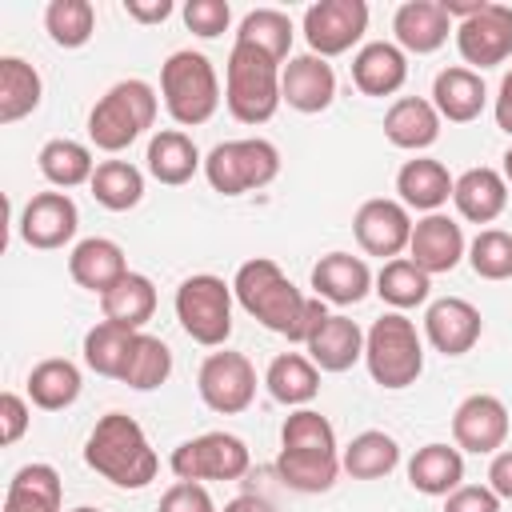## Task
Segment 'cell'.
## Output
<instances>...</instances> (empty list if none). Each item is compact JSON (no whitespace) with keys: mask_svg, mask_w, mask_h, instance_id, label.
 Returning <instances> with one entry per match:
<instances>
[{"mask_svg":"<svg viewBox=\"0 0 512 512\" xmlns=\"http://www.w3.org/2000/svg\"><path fill=\"white\" fill-rule=\"evenodd\" d=\"M276 472L292 492H304V496L328 492L336 484L344 468H340L336 428L328 424V416H320L316 408H296L284 416Z\"/></svg>","mask_w":512,"mask_h":512,"instance_id":"cell-1","label":"cell"},{"mask_svg":"<svg viewBox=\"0 0 512 512\" xmlns=\"http://www.w3.org/2000/svg\"><path fill=\"white\" fill-rule=\"evenodd\" d=\"M84 464L116 488H144L160 472L156 448L128 412H108L96 420L84 444Z\"/></svg>","mask_w":512,"mask_h":512,"instance_id":"cell-2","label":"cell"},{"mask_svg":"<svg viewBox=\"0 0 512 512\" xmlns=\"http://www.w3.org/2000/svg\"><path fill=\"white\" fill-rule=\"evenodd\" d=\"M232 296H236V304H240L252 320H260L268 332L288 336V344H292L308 296L280 272L276 260H268V256L244 260V264L236 268V276H232Z\"/></svg>","mask_w":512,"mask_h":512,"instance_id":"cell-3","label":"cell"},{"mask_svg":"<svg viewBox=\"0 0 512 512\" xmlns=\"http://www.w3.org/2000/svg\"><path fill=\"white\" fill-rule=\"evenodd\" d=\"M160 96L180 128L208 124L220 108V76L204 52L180 48L160 64Z\"/></svg>","mask_w":512,"mask_h":512,"instance_id":"cell-4","label":"cell"},{"mask_svg":"<svg viewBox=\"0 0 512 512\" xmlns=\"http://www.w3.org/2000/svg\"><path fill=\"white\" fill-rule=\"evenodd\" d=\"M224 104L240 124H268L280 100V64L260 48L232 44L224 64Z\"/></svg>","mask_w":512,"mask_h":512,"instance_id":"cell-5","label":"cell"},{"mask_svg":"<svg viewBox=\"0 0 512 512\" xmlns=\"http://www.w3.org/2000/svg\"><path fill=\"white\" fill-rule=\"evenodd\" d=\"M364 364L368 376L388 392L416 384L424 372V340L416 324L404 312H384L380 320H372V328L364 332Z\"/></svg>","mask_w":512,"mask_h":512,"instance_id":"cell-6","label":"cell"},{"mask_svg":"<svg viewBox=\"0 0 512 512\" xmlns=\"http://www.w3.org/2000/svg\"><path fill=\"white\" fill-rule=\"evenodd\" d=\"M156 120V92L148 80H120L112 84L88 112V140L100 152H124L140 140Z\"/></svg>","mask_w":512,"mask_h":512,"instance_id":"cell-7","label":"cell"},{"mask_svg":"<svg viewBox=\"0 0 512 512\" xmlns=\"http://www.w3.org/2000/svg\"><path fill=\"white\" fill-rule=\"evenodd\" d=\"M204 176H208L212 192L244 196V192L268 188L280 176V152L272 140H260V136L224 140L204 156Z\"/></svg>","mask_w":512,"mask_h":512,"instance_id":"cell-8","label":"cell"},{"mask_svg":"<svg viewBox=\"0 0 512 512\" xmlns=\"http://www.w3.org/2000/svg\"><path fill=\"white\" fill-rule=\"evenodd\" d=\"M176 320L196 344L224 348L232 336V284H224L212 272H196V276L180 280Z\"/></svg>","mask_w":512,"mask_h":512,"instance_id":"cell-9","label":"cell"},{"mask_svg":"<svg viewBox=\"0 0 512 512\" xmlns=\"http://www.w3.org/2000/svg\"><path fill=\"white\" fill-rule=\"evenodd\" d=\"M252 464V452L240 436L232 432H204V436H192L184 444L172 448L168 456V468L176 472V480H240Z\"/></svg>","mask_w":512,"mask_h":512,"instance_id":"cell-10","label":"cell"},{"mask_svg":"<svg viewBox=\"0 0 512 512\" xmlns=\"http://www.w3.org/2000/svg\"><path fill=\"white\" fill-rule=\"evenodd\" d=\"M196 392L212 412L236 416L256 400V368L244 352H208L196 372Z\"/></svg>","mask_w":512,"mask_h":512,"instance_id":"cell-11","label":"cell"},{"mask_svg":"<svg viewBox=\"0 0 512 512\" xmlns=\"http://www.w3.org/2000/svg\"><path fill=\"white\" fill-rule=\"evenodd\" d=\"M368 32L364 0H316L304 8V40L316 56H340Z\"/></svg>","mask_w":512,"mask_h":512,"instance_id":"cell-12","label":"cell"},{"mask_svg":"<svg viewBox=\"0 0 512 512\" xmlns=\"http://www.w3.org/2000/svg\"><path fill=\"white\" fill-rule=\"evenodd\" d=\"M452 440L464 452L496 456L508 440V408L492 392H472L452 412Z\"/></svg>","mask_w":512,"mask_h":512,"instance_id":"cell-13","label":"cell"},{"mask_svg":"<svg viewBox=\"0 0 512 512\" xmlns=\"http://www.w3.org/2000/svg\"><path fill=\"white\" fill-rule=\"evenodd\" d=\"M352 232H356V244L368 252V256H380L384 264L396 260L408 240H412V216L400 200H364L352 216Z\"/></svg>","mask_w":512,"mask_h":512,"instance_id":"cell-14","label":"cell"},{"mask_svg":"<svg viewBox=\"0 0 512 512\" xmlns=\"http://www.w3.org/2000/svg\"><path fill=\"white\" fill-rule=\"evenodd\" d=\"M456 48L464 64L496 68L512 56V4L488 0L472 20L456 24Z\"/></svg>","mask_w":512,"mask_h":512,"instance_id":"cell-15","label":"cell"},{"mask_svg":"<svg viewBox=\"0 0 512 512\" xmlns=\"http://www.w3.org/2000/svg\"><path fill=\"white\" fill-rule=\"evenodd\" d=\"M76 228H80V212L68 192H36L20 212V240L40 252L64 248L76 236Z\"/></svg>","mask_w":512,"mask_h":512,"instance_id":"cell-16","label":"cell"},{"mask_svg":"<svg viewBox=\"0 0 512 512\" xmlns=\"http://www.w3.org/2000/svg\"><path fill=\"white\" fill-rule=\"evenodd\" d=\"M464 256H468L464 228H460L452 216H444V212H428L424 220H416V224H412L408 260H412L416 268H424L428 276L452 272Z\"/></svg>","mask_w":512,"mask_h":512,"instance_id":"cell-17","label":"cell"},{"mask_svg":"<svg viewBox=\"0 0 512 512\" xmlns=\"http://www.w3.org/2000/svg\"><path fill=\"white\" fill-rule=\"evenodd\" d=\"M484 332V316L476 304L460 300V296H444V300H432L428 312H424V340L444 352V356H464L476 348Z\"/></svg>","mask_w":512,"mask_h":512,"instance_id":"cell-18","label":"cell"},{"mask_svg":"<svg viewBox=\"0 0 512 512\" xmlns=\"http://www.w3.org/2000/svg\"><path fill=\"white\" fill-rule=\"evenodd\" d=\"M280 100L304 116L324 112L336 100V72L324 56L304 52V56H288V64L280 68Z\"/></svg>","mask_w":512,"mask_h":512,"instance_id":"cell-19","label":"cell"},{"mask_svg":"<svg viewBox=\"0 0 512 512\" xmlns=\"http://www.w3.org/2000/svg\"><path fill=\"white\" fill-rule=\"evenodd\" d=\"M372 272L360 256L352 252H328L312 264V292L324 300V304H360L368 292H372Z\"/></svg>","mask_w":512,"mask_h":512,"instance_id":"cell-20","label":"cell"},{"mask_svg":"<svg viewBox=\"0 0 512 512\" xmlns=\"http://www.w3.org/2000/svg\"><path fill=\"white\" fill-rule=\"evenodd\" d=\"M392 32H396V48L428 56V52L444 48V40L452 32V20H448L440 0H404L392 12Z\"/></svg>","mask_w":512,"mask_h":512,"instance_id":"cell-21","label":"cell"},{"mask_svg":"<svg viewBox=\"0 0 512 512\" xmlns=\"http://www.w3.org/2000/svg\"><path fill=\"white\" fill-rule=\"evenodd\" d=\"M488 104V88L480 80L476 68L452 64L444 72H436L432 80V108L440 112V120L448 124H472Z\"/></svg>","mask_w":512,"mask_h":512,"instance_id":"cell-22","label":"cell"},{"mask_svg":"<svg viewBox=\"0 0 512 512\" xmlns=\"http://www.w3.org/2000/svg\"><path fill=\"white\" fill-rule=\"evenodd\" d=\"M68 276H72L80 288L104 296L108 288H116V284L128 276L124 248H120L116 240H108V236H88V240H80V244L72 248V256H68Z\"/></svg>","mask_w":512,"mask_h":512,"instance_id":"cell-23","label":"cell"},{"mask_svg":"<svg viewBox=\"0 0 512 512\" xmlns=\"http://www.w3.org/2000/svg\"><path fill=\"white\" fill-rule=\"evenodd\" d=\"M404 80H408V56L388 40H368L352 56V84L364 96H392L404 88Z\"/></svg>","mask_w":512,"mask_h":512,"instance_id":"cell-24","label":"cell"},{"mask_svg":"<svg viewBox=\"0 0 512 512\" xmlns=\"http://www.w3.org/2000/svg\"><path fill=\"white\" fill-rule=\"evenodd\" d=\"M384 136L404 152H424L440 140V112L424 96H400L384 112Z\"/></svg>","mask_w":512,"mask_h":512,"instance_id":"cell-25","label":"cell"},{"mask_svg":"<svg viewBox=\"0 0 512 512\" xmlns=\"http://www.w3.org/2000/svg\"><path fill=\"white\" fill-rule=\"evenodd\" d=\"M308 360L320 372H348L356 360H364V332L356 320L328 312V320L308 336Z\"/></svg>","mask_w":512,"mask_h":512,"instance_id":"cell-26","label":"cell"},{"mask_svg":"<svg viewBox=\"0 0 512 512\" xmlns=\"http://www.w3.org/2000/svg\"><path fill=\"white\" fill-rule=\"evenodd\" d=\"M148 172H152V180H160V184H168V188H180V184H188L200 168H204V156H200V148H196V140L188 136V132H180V128H160L152 140H148Z\"/></svg>","mask_w":512,"mask_h":512,"instance_id":"cell-27","label":"cell"},{"mask_svg":"<svg viewBox=\"0 0 512 512\" xmlns=\"http://www.w3.org/2000/svg\"><path fill=\"white\" fill-rule=\"evenodd\" d=\"M452 204L468 224H492L508 208V180L496 168H468L452 184Z\"/></svg>","mask_w":512,"mask_h":512,"instance_id":"cell-28","label":"cell"},{"mask_svg":"<svg viewBox=\"0 0 512 512\" xmlns=\"http://www.w3.org/2000/svg\"><path fill=\"white\" fill-rule=\"evenodd\" d=\"M452 176L440 160L432 156H416V160H404V168L396 172V192H400V204L404 208H416V212H440L452 196Z\"/></svg>","mask_w":512,"mask_h":512,"instance_id":"cell-29","label":"cell"},{"mask_svg":"<svg viewBox=\"0 0 512 512\" xmlns=\"http://www.w3.org/2000/svg\"><path fill=\"white\" fill-rule=\"evenodd\" d=\"M264 388L284 408H308L320 392V368L300 352H280L264 372Z\"/></svg>","mask_w":512,"mask_h":512,"instance_id":"cell-30","label":"cell"},{"mask_svg":"<svg viewBox=\"0 0 512 512\" xmlns=\"http://www.w3.org/2000/svg\"><path fill=\"white\" fill-rule=\"evenodd\" d=\"M464 480V456L452 444H424L408 460V484L424 496H448Z\"/></svg>","mask_w":512,"mask_h":512,"instance_id":"cell-31","label":"cell"},{"mask_svg":"<svg viewBox=\"0 0 512 512\" xmlns=\"http://www.w3.org/2000/svg\"><path fill=\"white\" fill-rule=\"evenodd\" d=\"M64 484L52 464H24L4 492V512H60Z\"/></svg>","mask_w":512,"mask_h":512,"instance_id":"cell-32","label":"cell"},{"mask_svg":"<svg viewBox=\"0 0 512 512\" xmlns=\"http://www.w3.org/2000/svg\"><path fill=\"white\" fill-rule=\"evenodd\" d=\"M80 388H84L80 368H76L72 360H64V356H48V360H40V364L28 372V400H32L36 408H44V412H64V408H72V404L80 400Z\"/></svg>","mask_w":512,"mask_h":512,"instance_id":"cell-33","label":"cell"},{"mask_svg":"<svg viewBox=\"0 0 512 512\" xmlns=\"http://www.w3.org/2000/svg\"><path fill=\"white\" fill-rule=\"evenodd\" d=\"M100 312H104L108 324L140 332L152 320V312H156V284L144 272H128L116 288H108L100 296Z\"/></svg>","mask_w":512,"mask_h":512,"instance_id":"cell-34","label":"cell"},{"mask_svg":"<svg viewBox=\"0 0 512 512\" xmlns=\"http://www.w3.org/2000/svg\"><path fill=\"white\" fill-rule=\"evenodd\" d=\"M44 80L20 56H0V124H16L40 108Z\"/></svg>","mask_w":512,"mask_h":512,"instance_id":"cell-35","label":"cell"},{"mask_svg":"<svg viewBox=\"0 0 512 512\" xmlns=\"http://www.w3.org/2000/svg\"><path fill=\"white\" fill-rule=\"evenodd\" d=\"M396 464H400V444H396V436H388L380 428L352 436V444L340 452V468L352 480H384Z\"/></svg>","mask_w":512,"mask_h":512,"instance_id":"cell-36","label":"cell"},{"mask_svg":"<svg viewBox=\"0 0 512 512\" xmlns=\"http://www.w3.org/2000/svg\"><path fill=\"white\" fill-rule=\"evenodd\" d=\"M40 164V176L56 188H76V184H92V172H96V160H92V148L80 144V140H68V136H56L40 148L36 156Z\"/></svg>","mask_w":512,"mask_h":512,"instance_id":"cell-37","label":"cell"},{"mask_svg":"<svg viewBox=\"0 0 512 512\" xmlns=\"http://www.w3.org/2000/svg\"><path fill=\"white\" fill-rule=\"evenodd\" d=\"M140 332L132 328H120V324H92L84 332V364L96 372V376H108V380H120L124 368H128V356H132V344H136Z\"/></svg>","mask_w":512,"mask_h":512,"instance_id":"cell-38","label":"cell"},{"mask_svg":"<svg viewBox=\"0 0 512 512\" xmlns=\"http://www.w3.org/2000/svg\"><path fill=\"white\" fill-rule=\"evenodd\" d=\"M92 200L108 212H128L144 200V172L128 160H100L92 172Z\"/></svg>","mask_w":512,"mask_h":512,"instance_id":"cell-39","label":"cell"},{"mask_svg":"<svg viewBox=\"0 0 512 512\" xmlns=\"http://www.w3.org/2000/svg\"><path fill=\"white\" fill-rule=\"evenodd\" d=\"M392 312H404V308H416L428 300L432 292V276L424 268H416L408 256H396L388 260L380 272H376V288H372Z\"/></svg>","mask_w":512,"mask_h":512,"instance_id":"cell-40","label":"cell"},{"mask_svg":"<svg viewBox=\"0 0 512 512\" xmlns=\"http://www.w3.org/2000/svg\"><path fill=\"white\" fill-rule=\"evenodd\" d=\"M292 36H296V32H292V20H288V12H280V8H256V12H248V16L240 20V28H236V44L260 48V52L272 56L276 64L288 60Z\"/></svg>","mask_w":512,"mask_h":512,"instance_id":"cell-41","label":"cell"},{"mask_svg":"<svg viewBox=\"0 0 512 512\" xmlns=\"http://www.w3.org/2000/svg\"><path fill=\"white\" fill-rule=\"evenodd\" d=\"M168 376H172V348H168L160 336L140 332L136 344H132V356H128V368H124L120 384H128V388H136V392H152V388H160Z\"/></svg>","mask_w":512,"mask_h":512,"instance_id":"cell-42","label":"cell"},{"mask_svg":"<svg viewBox=\"0 0 512 512\" xmlns=\"http://www.w3.org/2000/svg\"><path fill=\"white\" fill-rule=\"evenodd\" d=\"M44 28L60 48H84L96 32V8L88 0H52L44 8Z\"/></svg>","mask_w":512,"mask_h":512,"instance_id":"cell-43","label":"cell"},{"mask_svg":"<svg viewBox=\"0 0 512 512\" xmlns=\"http://www.w3.org/2000/svg\"><path fill=\"white\" fill-rule=\"evenodd\" d=\"M468 264L480 280H508L512 276V236L504 228H484L468 244Z\"/></svg>","mask_w":512,"mask_h":512,"instance_id":"cell-44","label":"cell"},{"mask_svg":"<svg viewBox=\"0 0 512 512\" xmlns=\"http://www.w3.org/2000/svg\"><path fill=\"white\" fill-rule=\"evenodd\" d=\"M184 24H188V32L212 40V36L228 32L232 8H228V0H188L184 4Z\"/></svg>","mask_w":512,"mask_h":512,"instance_id":"cell-45","label":"cell"},{"mask_svg":"<svg viewBox=\"0 0 512 512\" xmlns=\"http://www.w3.org/2000/svg\"><path fill=\"white\" fill-rule=\"evenodd\" d=\"M156 512H216V504H212V496H208L204 484H196V480H176V484L160 496Z\"/></svg>","mask_w":512,"mask_h":512,"instance_id":"cell-46","label":"cell"},{"mask_svg":"<svg viewBox=\"0 0 512 512\" xmlns=\"http://www.w3.org/2000/svg\"><path fill=\"white\" fill-rule=\"evenodd\" d=\"M32 424V412H28V400L20 392H4L0 396V444H16Z\"/></svg>","mask_w":512,"mask_h":512,"instance_id":"cell-47","label":"cell"},{"mask_svg":"<svg viewBox=\"0 0 512 512\" xmlns=\"http://www.w3.org/2000/svg\"><path fill=\"white\" fill-rule=\"evenodd\" d=\"M444 512H500V496L484 484H460L444 496Z\"/></svg>","mask_w":512,"mask_h":512,"instance_id":"cell-48","label":"cell"},{"mask_svg":"<svg viewBox=\"0 0 512 512\" xmlns=\"http://www.w3.org/2000/svg\"><path fill=\"white\" fill-rule=\"evenodd\" d=\"M488 488L500 500H512V448H504V452L492 456V464H488Z\"/></svg>","mask_w":512,"mask_h":512,"instance_id":"cell-49","label":"cell"},{"mask_svg":"<svg viewBox=\"0 0 512 512\" xmlns=\"http://www.w3.org/2000/svg\"><path fill=\"white\" fill-rule=\"evenodd\" d=\"M124 12H128L136 24H160V20L172 16V0H152V4H144V0H124Z\"/></svg>","mask_w":512,"mask_h":512,"instance_id":"cell-50","label":"cell"},{"mask_svg":"<svg viewBox=\"0 0 512 512\" xmlns=\"http://www.w3.org/2000/svg\"><path fill=\"white\" fill-rule=\"evenodd\" d=\"M324 320H328L324 300H320V296H308V304H304V316H300V328H296L292 344H308V336H312V332H316Z\"/></svg>","mask_w":512,"mask_h":512,"instance_id":"cell-51","label":"cell"},{"mask_svg":"<svg viewBox=\"0 0 512 512\" xmlns=\"http://www.w3.org/2000/svg\"><path fill=\"white\" fill-rule=\"evenodd\" d=\"M496 128L500 132H508L512 136V68L504 72V80H500V88H496Z\"/></svg>","mask_w":512,"mask_h":512,"instance_id":"cell-52","label":"cell"},{"mask_svg":"<svg viewBox=\"0 0 512 512\" xmlns=\"http://www.w3.org/2000/svg\"><path fill=\"white\" fill-rule=\"evenodd\" d=\"M224 512H276V508H272V500H264V496H256V492H244V496L228 500Z\"/></svg>","mask_w":512,"mask_h":512,"instance_id":"cell-53","label":"cell"},{"mask_svg":"<svg viewBox=\"0 0 512 512\" xmlns=\"http://www.w3.org/2000/svg\"><path fill=\"white\" fill-rule=\"evenodd\" d=\"M440 4H444V12H448V20L456 16V20L464 24V20H472V16H476V12H480V8L488 4V0H440Z\"/></svg>","mask_w":512,"mask_h":512,"instance_id":"cell-54","label":"cell"},{"mask_svg":"<svg viewBox=\"0 0 512 512\" xmlns=\"http://www.w3.org/2000/svg\"><path fill=\"white\" fill-rule=\"evenodd\" d=\"M500 176H504V180H508V184H512V148H508V152H504V164H500Z\"/></svg>","mask_w":512,"mask_h":512,"instance_id":"cell-55","label":"cell"},{"mask_svg":"<svg viewBox=\"0 0 512 512\" xmlns=\"http://www.w3.org/2000/svg\"><path fill=\"white\" fill-rule=\"evenodd\" d=\"M72 512H100V508H88V504H84V508H72Z\"/></svg>","mask_w":512,"mask_h":512,"instance_id":"cell-56","label":"cell"}]
</instances>
